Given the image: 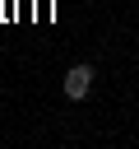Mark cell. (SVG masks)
Listing matches in <instances>:
<instances>
[{"label":"cell","mask_w":139,"mask_h":149,"mask_svg":"<svg viewBox=\"0 0 139 149\" xmlns=\"http://www.w3.org/2000/svg\"><path fill=\"white\" fill-rule=\"evenodd\" d=\"M60 88H65V98H74V102H79V98H88V88H93V65H70Z\"/></svg>","instance_id":"6da1fadb"}]
</instances>
